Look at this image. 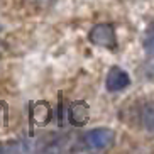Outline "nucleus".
I'll list each match as a JSON object with an SVG mask.
<instances>
[{
  "mask_svg": "<svg viewBox=\"0 0 154 154\" xmlns=\"http://www.w3.org/2000/svg\"><path fill=\"white\" fill-rule=\"evenodd\" d=\"M88 41L91 44L98 46V48H105V49H110V51H115L119 48L117 32H115L113 24L110 22L95 24L88 32Z\"/></svg>",
  "mask_w": 154,
  "mask_h": 154,
  "instance_id": "f257e3e1",
  "label": "nucleus"
},
{
  "mask_svg": "<svg viewBox=\"0 0 154 154\" xmlns=\"http://www.w3.org/2000/svg\"><path fill=\"white\" fill-rule=\"evenodd\" d=\"M82 142L91 151L109 149L115 142V132L109 127H97V129H91V131L86 132Z\"/></svg>",
  "mask_w": 154,
  "mask_h": 154,
  "instance_id": "f03ea898",
  "label": "nucleus"
},
{
  "mask_svg": "<svg viewBox=\"0 0 154 154\" xmlns=\"http://www.w3.org/2000/svg\"><path fill=\"white\" fill-rule=\"evenodd\" d=\"M131 85V76L129 73L124 71L122 68L119 66H112L107 73V78H105V86L110 93H117V91H122L125 88H129Z\"/></svg>",
  "mask_w": 154,
  "mask_h": 154,
  "instance_id": "7ed1b4c3",
  "label": "nucleus"
},
{
  "mask_svg": "<svg viewBox=\"0 0 154 154\" xmlns=\"http://www.w3.org/2000/svg\"><path fill=\"white\" fill-rule=\"evenodd\" d=\"M68 120L75 127H83L90 120V105L85 100L73 102L68 107Z\"/></svg>",
  "mask_w": 154,
  "mask_h": 154,
  "instance_id": "20e7f679",
  "label": "nucleus"
},
{
  "mask_svg": "<svg viewBox=\"0 0 154 154\" xmlns=\"http://www.w3.org/2000/svg\"><path fill=\"white\" fill-rule=\"evenodd\" d=\"M51 117H53V112H51L49 103H46V102L31 103V107H29V120H31L32 125H37V127L48 125L51 122Z\"/></svg>",
  "mask_w": 154,
  "mask_h": 154,
  "instance_id": "39448f33",
  "label": "nucleus"
},
{
  "mask_svg": "<svg viewBox=\"0 0 154 154\" xmlns=\"http://www.w3.org/2000/svg\"><path fill=\"white\" fill-rule=\"evenodd\" d=\"M144 49L147 51V54H152V26H149L147 36H144Z\"/></svg>",
  "mask_w": 154,
  "mask_h": 154,
  "instance_id": "423d86ee",
  "label": "nucleus"
},
{
  "mask_svg": "<svg viewBox=\"0 0 154 154\" xmlns=\"http://www.w3.org/2000/svg\"><path fill=\"white\" fill-rule=\"evenodd\" d=\"M2 31H4V26H2V24H0V32H2Z\"/></svg>",
  "mask_w": 154,
  "mask_h": 154,
  "instance_id": "0eeeda50",
  "label": "nucleus"
},
{
  "mask_svg": "<svg viewBox=\"0 0 154 154\" xmlns=\"http://www.w3.org/2000/svg\"><path fill=\"white\" fill-rule=\"evenodd\" d=\"M46 2H51V0H46Z\"/></svg>",
  "mask_w": 154,
  "mask_h": 154,
  "instance_id": "6e6552de",
  "label": "nucleus"
}]
</instances>
